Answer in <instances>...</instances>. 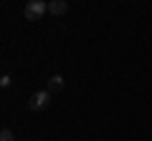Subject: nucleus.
Listing matches in <instances>:
<instances>
[{
  "label": "nucleus",
  "mask_w": 152,
  "mask_h": 141,
  "mask_svg": "<svg viewBox=\"0 0 152 141\" xmlns=\"http://www.w3.org/2000/svg\"><path fill=\"white\" fill-rule=\"evenodd\" d=\"M61 88H64V76H58V73L51 76V78H48V88H46V91H48V93H58Z\"/></svg>",
  "instance_id": "20e7f679"
},
{
  "label": "nucleus",
  "mask_w": 152,
  "mask_h": 141,
  "mask_svg": "<svg viewBox=\"0 0 152 141\" xmlns=\"http://www.w3.org/2000/svg\"><path fill=\"white\" fill-rule=\"evenodd\" d=\"M48 13H53V15H64V13H69V3H66V0H51V3H48Z\"/></svg>",
  "instance_id": "7ed1b4c3"
},
{
  "label": "nucleus",
  "mask_w": 152,
  "mask_h": 141,
  "mask_svg": "<svg viewBox=\"0 0 152 141\" xmlns=\"http://www.w3.org/2000/svg\"><path fill=\"white\" fill-rule=\"evenodd\" d=\"M0 141H15L13 131H10V129H3V131H0Z\"/></svg>",
  "instance_id": "39448f33"
},
{
  "label": "nucleus",
  "mask_w": 152,
  "mask_h": 141,
  "mask_svg": "<svg viewBox=\"0 0 152 141\" xmlns=\"http://www.w3.org/2000/svg\"><path fill=\"white\" fill-rule=\"evenodd\" d=\"M10 83H13V78L8 76V73H3V78H0V86H3V88H8Z\"/></svg>",
  "instance_id": "423d86ee"
},
{
  "label": "nucleus",
  "mask_w": 152,
  "mask_h": 141,
  "mask_svg": "<svg viewBox=\"0 0 152 141\" xmlns=\"http://www.w3.org/2000/svg\"><path fill=\"white\" fill-rule=\"evenodd\" d=\"M46 10H48V3H43V0H28L26 8H23V15H26V20H38Z\"/></svg>",
  "instance_id": "f257e3e1"
},
{
  "label": "nucleus",
  "mask_w": 152,
  "mask_h": 141,
  "mask_svg": "<svg viewBox=\"0 0 152 141\" xmlns=\"http://www.w3.org/2000/svg\"><path fill=\"white\" fill-rule=\"evenodd\" d=\"M48 103H51V93L48 91H36L31 96V103H28V106H31V111H41V109H46Z\"/></svg>",
  "instance_id": "f03ea898"
}]
</instances>
